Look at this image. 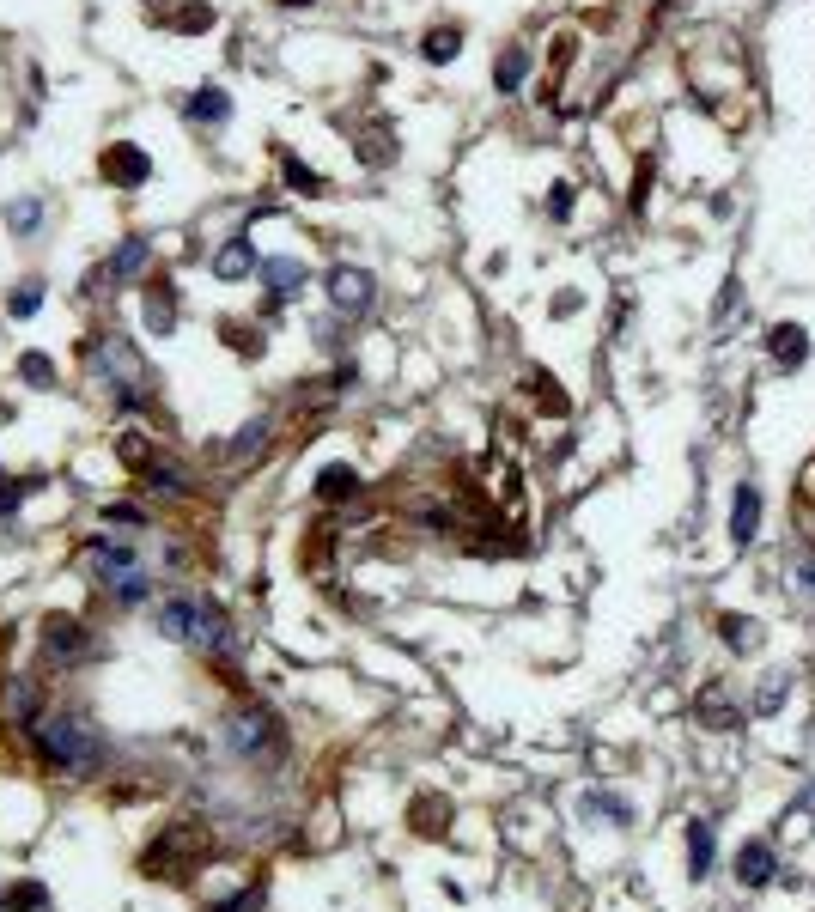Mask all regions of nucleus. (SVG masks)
I'll return each mask as SVG.
<instances>
[{
	"label": "nucleus",
	"mask_w": 815,
	"mask_h": 912,
	"mask_svg": "<svg viewBox=\"0 0 815 912\" xmlns=\"http://www.w3.org/2000/svg\"><path fill=\"white\" fill-rule=\"evenodd\" d=\"M31 736H37L43 760H49L55 773H67V779H86V773L104 767V742H98L80 718H43Z\"/></svg>",
	"instance_id": "f257e3e1"
},
{
	"label": "nucleus",
	"mask_w": 815,
	"mask_h": 912,
	"mask_svg": "<svg viewBox=\"0 0 815 912\" xmlns=\"http://www.w3.org/2000/svg\"><path fill=\"white\" fill-rule=\"evenodd\" d=\"M80 566H86V572H98V578H104V590H110L116 602H146V572H140V560H134V548H128V542H116V536L86 542V548H80Z\"/></svg>",
	"instance_id": "f03ea898"
},
{
	"label": "nucleus",
	"mask_w": 815,
	"mask_h": 912,
	"mask_svg": "<svg viewBox=\"0 0 815 912\" xmlns=\"http://www.w3.org/2000/svg\"><path fill=\"white\" fill-rule=\"evenodd\" d=\"M372 292H378V280L365 274V268H335V274H329V298H335V311H347V317L372 311Z\"/></svg>",
	"instance_id": "7ed1b4c3"
},
{
	"label": "nucleus",
	"mask_w": 815,
	"mask_h": 912,
	"mask_svg": "<svg viewBox=\"0 0 815 912\" xmlns=\"http://www.w3.org/2000/svg\"><path fill=\"white\" fill-rule=\"evenodd\" d=\"M104 177L122 183V189H140L146 177H153V159H146L140 146H110V152H104Z\"/></svg>",
	"instance_id": "20e7f679"
},
{
	"label": "nucleus",
	"mask_w": 815,
	"mask_h": 912,
	"mask_svg": "<svg viewBox=\"0 0 815 912\" xmlns=\"http://www.w3.org/2000/svg\"><path fill=\"white\" fill-rule=\"evenodd\" d=\"M195 645H207V651H219V657H238V639H232V621H226V608L201 602V633H195Z\"/></svg>",
	"instance_id": "39448f33"
},
{
	"label": "nucleus",
	"mask_w": 815,
	"mask_h": 912,
	"mask_svg": "<svg viewBox=\"0 0 815 912\" xmlns=\"http://www.w3.org/2000/svg\"><path fill=\"white\" fill-rule=\"evenodd\" d=\"M767 353H773V365L797 371V365L809 359V335H803L797 323H773V335H767Z\"/></svg>",
	"instance_id": "423d86ee"
},
{
	"label": "nucleus",
	"mask_w": 815,
	"mask_h": 912,
	"mask_svg": "<svg viewBox=\"0 0 815 912\" xmlns=\"http://www.w3.org/2000/svg\"><path fill=\"white\" fill-rule=\"evenodd\" d=\"M159 627H165L171 639H189V645H195V633H201V602H189V596H171V602L159 608Z\"/></svg>",
	"instance_id": "0eeeda50"
},
{
	"label": "nucleus",
	"mask_w": 815,
	"mask_h": 912,
	"mask_svg": "<svg viewBox=\"0 0 815 912\" xmlns=\"http://www.w3.org/2000/svg\"><path fill=\"white\" fill-rule=\"evenodd\" d=\"M268 730H274V724H268L262 712H238V718H232V730H226V742H232L244 760H256V754H262V742H268Z\"/></svg>",
	"instance_id": "6e6552de"
},
{
	"label": "nucleus",
	"mask_w": 815,
	"mask_h": 912,
	"mask_svg": "<svg viewBox=\"0 0 815 912\" xmlns=\"http://www.w3.org/2000/svg\"><path fill=\"white\" fill-rule=\"evenodd\" d=\"M256 274H262V286H268L274 298H292V292L305 286V262H292V256H268Z\"/></svg>",
	"instance_id": "1a4fd4ad"
},
{
	"label": "nucleus",
	"mask_w": 815,
	"mask_h": 912,
	"mask_svg": "<svg viewBox=\"0 0 815 912\" xmlns=\"http://www.w3.org/2000/svg\"><path fill=\"white\" fill-rule=\"evenodd\" d=\"M773 870H779V858H773V846H761V840H749L743 852H736V876H743L749 888H767Z\"/></svg>",
	"instance_id": "9d476101"
},
{
	"label": "nucleus",
	"mask_w": 815,
	"mask_h": 912,
	"mask_svg": "<svg viewBox=\"0 0 815 912\" xmlns=\"http://www.w3.org/2000/svg\"><path fill=\"white\" fill-rule=\"evenodd\" d=\"M755 523H761V493H755V487H736V505H730V536H736V542H755Z\"/></svg>",
	"instance_id": "9b49d317"
},
{
	"label": "nucleus",
	"mask_w": 815,
	"mask_h": 912,
	"mask_svg": "<svg viewBox=\"0 0 815 912\" xmlns=\"http://www.w3.org/2000/svg\"><path fill=\"white\" fill-rule=\"evenodd\" d=\"M256 268H262V262H256V250H250L244 238H232L226 250L213 256V274H219V280H244V274H256Z\"/></svg>",
	"instance_id": "f8f14e48"
},
{
	"label": "nucleus",
	"mask_w": 815,
	"mask_h": 912,
	"mask_svg": "<svg viewBox=\"0 0 815 912\" xmlns=\"http://www.w3.org/2000/svg\"><path fill=\"white\" fill-rule=\"evenodd\" d=\"M183 110H189V122H226V116H232V98L219 92V86H201Z\"/></svg>",
	"instance_id": "ddd939ff"
},
{
	"label": "nucleus",
	"mask_w": 815,
	"mask_h": 912,
	"mask_svg": "<svg viewBox=\"0 0 815 912\" xmlns=\"http://www.w3.org/2000/svg\"><path fill=\"white\" fill-rule=\"evenodd\" d=\"M49 651H55V657H80V651H86V627L55 615V621H49Z\"/></svg>",
	"instance_id": "4468645a"
},
{
	"label": "nucleus",
	"mask_w": 815,
	"mask_h": 912,
	"mask_svg": "<svg viewBox=\"0 0 815 912\" xmlns=\"http://www.w3.org/2000/svg\"><path fill=\"white\" fill-rule=\"evenodd\" d=\"M171 323H177V298H171V286H153V298H146V329L171 335Z\"/></svg>",
	"instance_id": "2eb2a0df"
},
{
	"label": "nucleus",
	"mask_w": 815,
	"mask_h": 912,
	"mask_svg": "<svg viewBox=\"0 0 815 912\" xmlns=\"http://www.w3.org/2000/svg\"><path fill=\"white\" fill-rule=\"evenodd\" d=\"M317 493H323V499H353V493H359V475H353L347 463H329V469L317 475Z\"/></svg>",
	"instance_id": "dca6fc26"
},
{
	"label": "nucleus",
	"mask_w": 815,
	"mask_h": 912,
	"mask_svg": "<svg viewBox=\"0 0 815 912\" xmlns=\"http://www.w3.org/2000/svg\"><path fill=\"white\" fill-rule=\"evenodd\" d=\"M524 73H530V55H524V49H505L499 67H493V86H499V92H517V86H524Z\"/></svg>",
	"instance_id": "f3484780"
},
{
	"label": "nucleus",
	"mask_w": 815,
	"mask_h": 912,
	"mask_svg": "<svg viewBox=\"0 0 815 912\" xmlns=\"http://www.w3.org/2000/svg\"><path fill=\"white\" fill-rule=\"evenodd\" d=\"M688 864H694V876H706V870H712V827H706V821H694V827H688Z\"/></svg>",
	"instance_id": "a211bd4d"
},
{
	"label": "nucleus",
	"mask_w": 815,
	"mask_h": 912,
	"mask_svg": "<svg viewBox=\"0 0 815 912\" xmlns=\"http://www.w3.org/2000/svg\"><path fill=\"white\" fill-rule=\"evenodd\" d=\"M140 268H146V244H140V238H128V244L110 256V274H116V280H134Z\"/></svg>",
	"instance_id": "6ab92c4d"
},
{
	"label": "nucleus",
	"mask_w": 815,
	"mask_h": 912,
	"mask_svg": "<svg viewBox=\"0 0 815 912\" xmlns=\"http://www.w3.org/2000/svg\"><path fill=\"white\" fill-rule=\"evenodd\" d=\"M19 377H25V384H37V390H49V384H55V365H49L43 353H25V359H19Z\"/></svg>",
	"instance_id": "aec40b11"
},
{
	"label": "nucleus",
	"mask_w": 815,
	"mask_h": 912,
	"mask_svg": "<svg viewBox=\"0 0 815 912\" xmlns=\"http://www.w3.org/2000/svg\"><path fill=\"white\" fill-rule=\"evenodd\" d=\"M718 627H724V645H730V651H749V639H755V627H749L743 615H724Z\"/></svg>",
	"instance_id": "412c9836"
},
{
	"label": "nucleus",
	"mask_w": 815,
	"mask_h": 912,
	"mask_svg": "<svg viewBox=\"0 0 815 912\" xmlns=\"http://www.w3.org/2000/svg\"><path fill=\"white\" fill-rule=\"evenodd\" d=\"M457 49H463V37H457V31H432V37H426V61H451Z\"/></svg>",
	"instance_id": "4be33fe9"
},
{
	"label": "nucleus",
	"mask_w": 815,
	"mask_h": 912,
	"mask_svg": "<svg viewBox=\"0 0 815 912\" xmlns=\"http://www.w3.org/2000/svg\"><path fill=\"white\" fill-rule=\"evenodd\" d=\"M37 304H43V286H19V292L7 298V311H13V323H19V317H37Z\"/></svg>",
	"instance_id": "5701e85b"
},
{
	"label": "nucleus",
	"mask_w": 815,
	"mask_h": 912,
	"mask_svg": "<svg viewBox=\"0 0 815 912\" xmlns=\"http://www.w3.org/2000/svg\"><path fill=\"white\" fill-rule=\"evenodd\" d=\"M49 906V894L37 888V882H25V888H13V912H43Z\"/></svg>",
	"instance_id": "b1692460"
},
{
	"label": "nucleus",
	"mask_w": 815,
	"mask_h": 912,
	"mask_svg": "<svg viewBox=\"0 0 815 912\" xmlns=\"http://www.w3.org/2000/svg\"><path fill=\"white\" fill-rule=\"evenodd\" d=\"M7 219H13V232H37V219H43V207H37V201H19V207H13Z\"/></svg>",
	"instance_id": "393cba45"
},
{
	"label": "nucleus",
	"mask_w": 815,
	"mask_h": 912,
	"mask_svg": "<svg viewBox=\"0 0 815 912\" xmlns=\"http://www.w3.org/2000/svg\"><path fill=\"white\" fill-rule=\"evenodd\" d=\"M7 712H13V718H31V712H37V694L25 688V681H19V688L7 694Z\"/></svg>",
	"instance_id": "a878e982"
},
{
	"label": "nucleus",
	"mask_w": 815,
	"mask_h": 912,
	"mask_svg": "<svg viewBox=\"0 0 815 912\" xmlns=\"http://www.w3.org/2000/svg\"><path fill=\"white\" fill-rule=\"evenodd\" d=\"M286 183H292V189H323V177H317V171H305L299 159H286Z\"/></svg>",
	"instance_id": "bb28decb"
},
{
	"label": "nucleus",
	"mask_w": 815,
	"mask_h": 912,
	"mask_svg": "<svg viewBox=\"0 0 815 912\" xmlns=\"http://www.w3.org/2000/svg\"><path fill=\"white\" fill-rule=\"evenodd\" d=\"M256 444H268V426H262V420H256V426H244V432H238V456H250V450H256Z\"/></svg>",
	"instance_id": "cd10ccee"
},
{
	"label": "nucleus",
	"mask_w": 815,
	"mask_h": 912,
	"mask_svg": "<svg viewBox=\"0 0 815 912\" xmlns=\"http://www.w3.org/2000/svg\"><path fill=\"white\" fill-rule=\"evenodd\" d=\"M548 213H554V219H566V213H572V189H566V183L548 195Z\"/></svg>",
	"instance_id": "c85d7f7f"
},
{
	"label": "nucleus",
	"mask_w": 815,
	"mask_h": 912,
	"mask_svg": "<svg viewBox=\"0 0 815 912\" xmlns=\"http://www.w3.org/2000/svg\"><path fill=\"white\" fill-rule=\"evenodd\" d=\"M104 523H140V511L134 505H104Z\"/></svg>",
	"instance_id": "c756f323"
},
{
	"label": "nucleus",
	"mask_w": 815,
	"mask_h": 912,
	"mask_svg": "<svg viewBox=\"0 0 815 912\" xmlns=\"http://www.w3.org/2000/svg\"><path fill=\"white\" fill-rule=\"evenodd\" d=\"M207 19H213V13H207V7H189V13H183V19H177V25H183V31H201V25H207Z\"/></svg>",
	"instance_id": "7c9ffc66"
},
{
	"label": "nucleus",
	"mask_w": 815,
	"mask_h": 912,
	"mask_svg": "<svg viewBox=\"0 0 815 912\" xmlns=\"http://www.w3.org/2000/svg\"><path fill=\"white\" fill-rule=\"evenodd\" d=\"M19 499H25V487H0V511H13Z\"/></svg>",
	"instance_id": "2f4dec72"
},
{
	"label": "nucleus",
	"mask_w": 815,
	"mask_h": 912,
	"mask_svg": "<svg viewBox=\"0 0 815 912\" xmlns=\"http://www.w3.org/2000/svg\"><path fill=\"white\" fill-rule=\"evenodd\" d=\"M797 578H803V584H809V590H815V566H803V572H797Z\"/></svg>",
	"instance_id": "473e14b6"
},
{
	"label": "nucleus",
	"mask_w": 815,
	"mask_h": 912,
	"mask_svg": "<svg viewBox=\"0 0 815 912\" xmlns=\"http://www.w3.org/2000/svg\"><path fill=\"white\" fill-rule=\"evenodd\" d=\"M280 7H311V0H280Z\"/></svg>",
	"instance_id": "72a5a7b5"
}]
</instances>
